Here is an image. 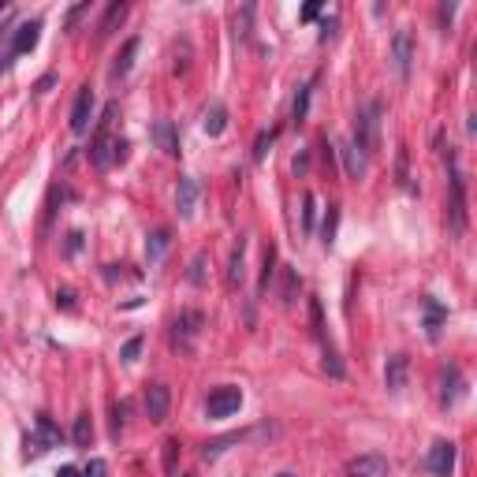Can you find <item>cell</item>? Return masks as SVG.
<instances>
[{"label":"cell","instance_id":"obj_1","mask_svg":"<svg viewBox=\"0 0 477 477\" xmlns=\"http://www.w3.org/2000/svg\"><path fill=\"white\" fill-rule=\"evenodd\" d=\"M119 112V104L109 101L104 104V116L97 119V131H94V142H90V164L109 171L112 164H123L127 161V142L112 135V119Z\"/></svg>","mask_w":477,"mask_h":477},{"label":"cell","instance_id":"obj_2","mask_svg":"<svg viewBox=\"0 0 477 477\" xmlns=\"http://www.w3.org/2000/svg\"><path fill=\"white\" fill-rule=\"evenodd\" d=\"M444 164H447V231L459 238L466 235V179H462L455 150L444 153Z\"/></svg>","mask_w":477,"mask_h":477},{"label":"cell","instance_id":"obj_3","mask_svg":"<svg viewBox=\"0 0 477 477\" xmlns=\"http://www.w3.org/2000/svg\"><path fill=\"white\" fill-rule=\"evenodd\" d=\"M380 112H384L380 101H366L362 109L354 112V135H351V142L366 157H373L377 145H380Z\"/></svg>","mask_w":477,"mask_h":477},{"label":"cell","instance_id":"obj_4","mask_svg":"<svg viewBox=\"0 0 477 477\" xmlns=\"http://www.w3.org/2000/svg\"><path fill=\"white\" fill-rule=\"evenodd\" d=\"M198 336H202V313H198V310H183L176 317V325H171V347L187 354V351H194Z\"/></svg>","mask_w":477,"mask_h":477},{"label":"cell","instance_id":"obj_5","mask_svg":"<svg viewBox=\"0 0 477 477\" xmlns=\"http://www.w3.org/2000/svg\"><path fill=\"white\" fill-rule=\"evenodd\" d=\"M392 68H395V75L403 78H410V68H414V34L406 30H395V37H392Z\"/></svg>","mask_w":477,"mask_h":477},{"label":"cell","instance_id":"obj_6","mask_svg":"<svg viewBox=\"0 0 477 477\" xmlns=\"http://www.w3.org/2000/svg\"><path fill=\"white\" fill-rule=\"evenodd\" d=\"M238 406H243V392H238L235 384H224V388H217L205 399V414L209 418H231V414H238Z\"/></svg>","mask_w":477,"mask_h":477},{"label":"cell","instance_id":"obj_7","mask_svg":"<svg viewBox=\"0 0 477 477\" xmlns=\"http://www.w3.org/2000/svg\"><path fill=\"white\" fill-rule=\"evenodd\" d=\"M455 455H459V447H455L452 440H436V444L429 447V455H425V470H429L433 477H452Z\"/></svg>","mask_w":477,"mask_h":477},{"label":"cell","instance_id":"obj_8","mask_svg":"<svg viewBox=\"0 0 477 477\" xmlns=\"http://www.w3.org/2000/svg\"><path fill=\"white\" fill-rule=\"evenodd\" d=\"M37 37H42V19H26V23H19L16 30H11L8 56H26V52H34Z\"/></svg>","mask_w":477,"mask_h":477},{"label":"cell","instance_id":"obj_9","mask_svg":"<svg viewBox=\"0 0 477 477\" xmlns=\"http://www.w3.org/2000/svg\"><path fill=\"white\" fill-rule=\"evenodd\" d=\"M339 157H343V171H347V179L354 183H362L369 176V157L358 150V145L347 138V142H339Z\"/></svg>","mask_w":477,"mask_h":477},{"label":"cell","instance_id":"obj_10","mask_svg":"<svg viewBox=\"0 0 477 477\" xmlns=\"http://www.w3.org/2000/svg\"><path fill=\"white\" fill-rule=\"evenodd\" d=\"M347 473L351 477H388L392 473V462L377 455V452H369V455H358L347 462Z\"/></svg>","mask_w":477,"mask_h":477},{"label":"cell","instance_id":"obj_11","mask_svg":"<svg viewBox=\"0 0 477 477\" xmlns=\"http://www.w3.org/2000/svg\"><path fill=\"white\" fill-rule=\"evenodd\" d=\"M168 410H171L168 384H150V392H145V418L161 425V421H168Z\"/></svg>","mask_w":477,"mask_h":477},{"label":"cell","instance_id":"obj_12","mask_svg":"<svg viewBox=\"0 0 477 477\" xmlns=\"http://www.w3.org/2000/svg\"><path fill=\"white\" fill-rule=\"evenodd\" d=\"M90 119H94V90L83 86V90H78V97H75V109H71V131H75V135H86Z\"/></svg>","mask_w":477,"mask_h":477},{"label":"cell","instance_id":"obj_13","mask_svg":"<svg viewBox=\"0 0 477 477\" xmlns=\"http://www.w3.org/2000/svg\"><path fill=\"white\" fill-rule=\"evenodd\" d=\"M406 377H410V358L406 354H392L388 366H384V388L392 395H399L406 388Z\"/></svg>","mask_w":477,"mask_h":477},{"label":"cell","instance_id":"obj_14","mask_svg":"<svg viewBox=\"0 0 477 477\" xmlns=\"http://www.w3.org/2000/svg\"><path fill=\"white\" fill-rule=\"evenodd\" d=\"M462 392H466V380H462L459 366H444V373H440V403L455 406L462 399Z\"/></svg>","mask_w":477,"mask_h":477},{"label":"cell","instance_id":"obj_15","mask_svg":"<svg viewBox=\"0 0 477 477\" xmlns=\"http://www.w3.org/2000/svg\"><path fill=\"white\" fill-rule=\"evenodd\" d=\"M153 142H157V150H164L168 157H179L183 153V145H179V131L171 119H157L153 123Z\"/></svg>","mask_w":477,"mask_h":477},{"label":"cell","instance_id":"obj_16","mask_svg":"<svg viewBox=\"0 0 477 477\" xmlns=\"http://www.w3.org/2000/svg\"><path fill=\"white\" fill-rule=\"evenodd\" d=\"M194 205H198V179L194 176H179V183H176V209H179V217H194Z\"/></svg>","mask_w":477,"mask_h":477},{"label":"cell","instance_id":"obj_17","mask_svg":"<svg viewBox=\"0 0 477 477\" xmlns=\"http://www.w3.org/2000/svg\"><path fill=\"white\" fill-rule=\"evenodd\" d=\"M64 440V433L52 425V418L49 414H37V436H34V455H42L49 452V447H56Z\"/></svg>","mask_w":477,"mask_h":477},{"label":"cell","instance_id":"obj_18","mask_svg":"<svg viewBox=\"0 0 477 477\" xmlns=\"http://www.w3.org/2000/svg\"><path fill=\"white\" fill-rule=\"evenodd\" d=\"M421 310H425V336L436 343L444 332V321H447V310L440 306L436 298H421Z\"/></svg>","mask_w":477,"mask_h":477},{"label":"cell","instance_id":"obj_19","mask_svg":"<svg viewBox=\"0 0 477 477\" xmlns=\"http://www.w3.org/2000/svg\"><path fill=\"white\" fill-rule=\"evenodd\" d=\"M168 246H171V231H168V228H157V231L150 235V243H145V261H150V269H157V265L164 261Z\"/></svg>","mask_w":477,"mask_h":477},{"label":"cell","instance_id":"obj_20","mask_svg":"<svg viewBox=\"0 0 477 477\" xmlns=\"http://www.w3.org/2000/svg\"><path fill=\"white\" fill-rule=\"evenodd\" d=\"M243 276H246V238H238L231 250V261H228V287L238 291L243 287Z\"/></svg>","mask_w":477,"mask_h":477},{"label":"cell","instance_id":"obj_21","mask_svg":"<svg viewBox=\"0 0 477 477\" xmlns=\"http://www.w3.org/2000/svg\"><path fill=\"white\" fill-rule=\"evenodd\" d=\"M313 83H317V75L310 78V83H302V86H298V94H295V104H291V119H295V123H306V116H310Z\"/></svg>","mask_w":477,"mask_h":477},{"label":"cell","instance_id":"obj_22","mask_svg":"<svg viewBox=\"0 0 477 477\" xmlns=\"http://www.w3.org/2000/svg\"><path fill=\"white\" fill-rule=\"evenodd\" d=\"M202 131L209 138H220L224 131H228V109H224V104H213V109L205 112V119H202Z\"/></svg>","mask_w":477,"mask_h":477},{"label":"cell","instance_id":"obj_23","mask_svg":"<svg viewBox=\"0 0 477 477\" xmlns=\"http://www.w3.org/2000/svg\"><path fill=\"white\" fill-rule=\"evenodd\" d=\"M135 52H138V37H127L123 42V52L116 56V64H112V78H127V71H131V64H135Z\"/></svg>","mask_w":477,"mask_h":477},{"label":"cell","instance_id":"obj_24","mask_svg":"<svg viewBox=\"0 0 477 477\" xmlns=\"http://www.w3.org/2000/svg\"><path fill=\"white\" fill-rule=\"evenodd\" d=\"M123 16H127V4L123 0H116V4H109V11H104V19H101V26H97V37L104 42V37H109L112 30L119 23H123Z\"/></svg>","mask_w":477,"mask_h":477},{"label":"cell","instance_id":"obj_25","mask_svg":"<svg viewBox=\"0 0 477 477\" xmlns=\"http://www.w3.org/2000/svg\"><path fill=\"white\" fill-rule=\"evenodd\" d=\"M246 436H250V433H231V436H220V440H213V444H205V447H202V459H205V462H213L217 455H224L231 444L246 440Z\"/></svg>","mask_w":477,"mask_h":477},{"label":"cell","instance_id":"obj_26","mask_svg":"<svg viewBox=\"0 0 477 477\" xmlns=\"http://www.w3.org/2000/svg\"><path fill=\"white\" fill-rule=\"evenodd\" d=\"M71 440H75V447H90V440H94V421H90V414H78L75 418Z\"/></svg>","mask_w":477,"mask_h":477},{"label":"cell","instance_id":"obj_27","mask_svg":"<svg viewBox=\"0 0 477 477\" xmlns=\"http://www.w3.org/2000/svg\"><path fill=\"white\" fill-rule=\"evenodd\" d=\"M276 138H280V127L261 131L258 142H254V161H265V157H269V150H272V142H276Z\"/></svg>","mask_w":477,"mask_h":477},{"label":"cell","instance_id":"obj_28","mask_svg":"<svg viewBox=\"0 0 477 477\" xmlns=\"http://www.w3.org/2000/svg\"><path fill=\"white\" fill-rule=\"evenodd\" d=\"M325 373H328V377H336V380H343V377H347V369H343L339 354L332 351V343H328V339H325Z\"/></svg>","mask_w":477,"mask_h":477},{"label":"cell","instance_id":"obj_29","mask_svg":"<svg viewBox=\"0 0 477 477\" xmlns=\"http://www.w3.org/2000/svg\"><path fill=\"white\" fill-rule=\"evenodd\" d=\"M272 272H276V246L265 250V269H261V284H258V295H265L272 284Z\"/></svg>","mask_w":477,"mask_h":477},{"label":"cell","instance_id":"obj_30","mask_svg":"<svg viewBox=\"0 0 477 477\" xmlns=\"http://www.w3.org/2000/svg\"><path fill=\"white\" fill-rule=\"evenodd\" d=\"M142 347H145V336H131L123 347H119V358H123L127 366H135L138 362V354H142Z\"/></svg>","mask_w":477,"mask_h":477},{"label":"cell","instance_id":"obj_31","mask_svg":"<svg viewBox=\"0 0 477 477\" xmlns=\"http://www.w3.org/2000/svg\"><path fill=\"white\" fill-rule=\"evenodd\" d=\"M176 466H179V440L171 436V440H164V473L176 477Z\"/></svg>","mask_w":477,"mask_h":477},{"label":"cell","instance_id":"obj_32","mask_svg":"<svg viewBox=\"0 0 477 477\" xmlns=\"http://www.w3.org/2000/svg\"><path fill=\"white\" fill-rule=\"evenodd\" d=\"M317 198H313V191H306V194H302V231H313V213H317Z\"/></svg>","mask_w":477,"mask_h":477},{"label":"cell","instance_id":"obj_33","mask_svg":"<svg viewBox=\"0 0 477 477\" xmlns=\"http://www.w3.org/2000/svg\"><path fill=\"white\" fill-rule=\"evenodd\" d=\"M310 325H313V336L325 343V313H321V298H310Z\"/></svg>","mask_w":477,"mask_h":477},{"label":"cell","instance_id":"obj_34","mask_svg":"<svg viewBox=\"0 0 477 477\" xmlns=\"http://www.w3.org/2000/svg\"><path fill=\"white\" fill-rule=\"evenodd\" d=\"M336 220H339V205H328V217H325V224H321L325 246H332V238H336Z\"/></svg>","mask_w":477,"mask_h":477},{"label":"cell","instance_id":"obj_35","mask_svg":"<svg viewBox=\"0 0 477 477\" xmlns=\"http://www.w3.org/2000/svg\"><path fill=\"white\" fill-rule=\"evenodd\" d=\"M205 254H194V261H191V272H187V280L194 284V287H202L205 284Z\"/></svg>","mask_w":477,"mask_h":477},{"label":"cell","instance_id":"obj_36","mask_svg":"<svg viewBox=\"0 0 477 477\" xmlns=\"http://www.w3.org/2000/svg\"><path fill=\"white\" fill-rule=\"evenodd\" d=\"M250 19H254V4H243V11L235 16V34L250 37Z\"/></svg>","mask_w":477,"mask_h":477},{"label":"cell","instance_id":"obj_37","mask_svg":"<svg viewBox=\"0 0 477 477\" xmlns=\"http://www.w3.org/2000/svg\"><path fill=\"white\" fill-rule=\"evenodd\" d=\"M395 183L410 191V176H406V145H399V161H395Z\"/></svg>","mask_w":477,"mask_h":477},{"label":"cell","instance_id":"obj_38","mask_svg":"<svg viewBox=\"0 0 477 477\" xmlns=\"http://www.w3.org/2000/svg\"><path fill=\"white\" fill-rule=\"evenodd\" d=\"M295 291H298V272L291 269L287 280H284V306H291V302H295Z\"/></svg>","mask_w":477,"mask_h":477},{"label":"cell","instance_id":"obj_39","mask_svg":"<svg viewBox=\"0 0 477 477\" xmlns=\"http://www.w3.org/2000/svg\"><path fill=\"white\" fill-rule=\"evenodd\" d=\"M123 418H127V403L112 406V436H119V433H123Z\"/></svg>","mask_w":477,"mask_h":477},{"label":"cell","instance_id":"obj_40","mask_svg":"<svg viewBox=\"0 0 477 477\" xmlns=\"http://www.w3.org/2000/svg\"><path fill=\"white\" fill-rule=\"evenodd\" d=\"M104 470H109V462H104V459H90L83 477H104Z\"/></svg>","mask_w":477,"mask_h":477},{"label":"cell","instance_id":"obj_41","mask_svg":"<svg viewBox=\"0 0 477 477\" xmlns=\"http://www.w3.org/2000/svg\"><path fill=\"white\" fill-rule=\"evenodd\" d=\"M78 250H83V231H68V246H64V254L75 258Z\"/></svg>","mask_w":477,"mask_h":477},{"label":"cell","instance_id":"obj_42","mask_svg":"<svg viewBox=\"0 0 477 477\" xmlns=\"http://www.w3.org/2000/svg\"><path fill=\"white\" fill-rule=\"evenodd\" d=\"M336 30H339V19H336V16H332V19H325V23H321V42H332Z\"/></svg>","mask_w":477,"mask_h":477},{"label":"cell","instance_id":"obj_43","mask_svg":"<svg viewBox=\"0 0 477 477\" xmlns=\"http://www.w3.org/2000/svg\"><path fill=\"white\" fill-rule=\"evenodd\" d=\"M56 306L60 310H75V295L71 291H56Z\"/></svg>","mask_w":477,"mask_h":477},{"label":"cell","instance_id":"obj_44","mask_svg":"<svg viewBox=\"0 0 477 477\" xmlns=\"http://www.w3.org/2000/svg\"><path fill=\"white\" fill-rule=\"evenodd\" d=\"M452 16H455V4H440V26L447 34V26H452Z\"/></svg>","mask_w":477,"mask_h":477},{"label":"cell","instance_id":"obj_45","mask_svg":"<svg viewBox=\"0 0 477 477\" xmlns=\"http://www.w3.org/2000/svg\"><path fill=\"white\" fill-rule=\"evenodd\" d=\"M86 11H90V4H78V8H71V11H68V26H75L78 19L86 16Z\"/></svg>","mask_w":477,"mask_h":477},{"label":"cell","instance_id":"obj_46","mask_svg":"<svg viewBox=\"0 0 477 477\" xmlns=\"http://www.w3.org/2000/svg\"><path fill=\"white\" fill-rule=\"evenodd\" d=\"M317 11H321V4H306V8H302V23H310V19H317Z\"/></svg>","mask_w":477,"mask_h":477},{"label":"cell","instance_id":"obj_47","mask_svg":"<svg viewBox=\"0 0 477 477\" xmlns=\"http://www.w3.org/2000/svg\"><path fill=\"white\" fill-rule=\"evenodd\" d=\"M306 168H310V157H306V153L295 157V176H306Z\"/></svg>","mask_w":477,"mask_h":477},{"label":"cell","instance_id":"obj_48","mask_svg":"<svg viewBox=\"0 0 477 477\" xmlns=\"http://www.w3.org/2000/svg\"><path fill=\"white\" fill-rule=\"evenodd\" d=\"M52 83H56V75H45V78H42V83H37V94H45V90H49Z\"/></svg>","mask_w":477,"mask_h":477},{"label":"cell","instance_id":"obj_49","mask_svg":"<svg viewBox=\"0 0 477 477\" xmlns=\"http://www.w3.org/2000/svg\"><path fill=\"white\" fill-rule=\"evenodd\" d=\"M56 477H83V473H78L75 466H60V470H56Z\"/></svg>","mask_w":477,"mask_h":477},{"label":"cell","instance_id":"obj_50","mask_svg":"<svg viewBox=\"0 0 477 477\" xmlns=\"http://www.w3.org/2000/svg\"><path fill=\"white\" fill-rule=\"evenodd\" d=\"M276 477H298L295 470H284V473H276Z\"/></svg>","mask_w":477,"mask_h":477},{"label":"cell","instance_id":"obj_51","mask_svg":"<svg viewBox=\"0 0 477 477\" xmlns=\"http://www.w3.org/2000/svg\"><path fill=\"white\" fill-rule=\"evenodd\" d=\"M183 477H191V473H183Z\"/></svg>","mask_w":477,"mask_h":477}]
</instances>
